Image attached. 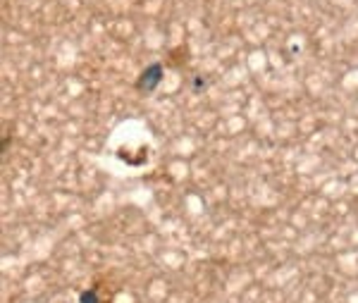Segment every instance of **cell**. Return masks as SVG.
I'll use <instances>...</instances> for the list:
<instances>
[{"label":"cell","mask_w":358,"mask_h":303,"mask_svg":"<svg viewBox=\"0 0 358 303\" xmlns=\"http://www.w3.org/2000/svg\"><path fill=\"white\" fill-rule=\"evenodd\" d=\"M160 81H163V65H160V62H153V65H148L141 72V77L136 81V89L143 93H153L158 89Z\"/></svg>","instance_id":"1"},{"label":"cell","mask_w":358,"mask_h":303,"mask_svg":"<svg viewBox=\"0 0 358 303\" xmlns=\"http://www.w3.org/2000/svg\"><path fill=\"white\" fill-rule=\"evenodd\" d=\"M79 303H101V299H98V294L94 289H89V291H84V294L79 296Z\"/></svg>","instance_id":"2"}]
</instances>
